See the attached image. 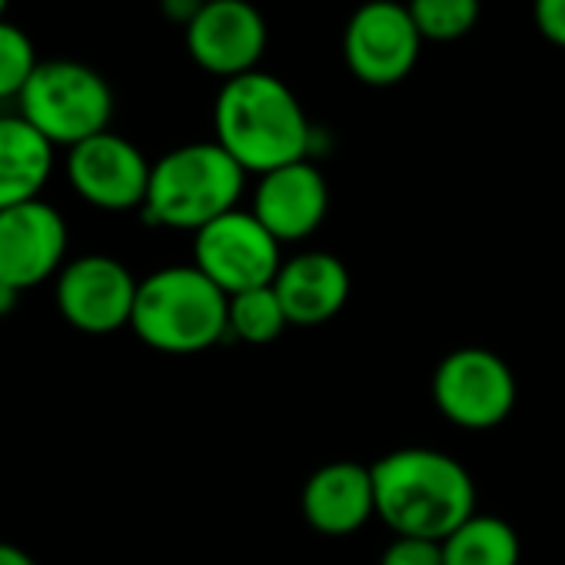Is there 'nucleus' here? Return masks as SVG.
<instances>
[{
	"instance_id": "f257e3e1",
	"label": "nucleus",
	"mask_w": 565,
	"mask_h": 565,
	"mask_svg": "<svg viewBox=\"0 0 565 565\" xmlns=\"http://www.w3.org/2000/svg\"><path fill=\"white\" fill-rule=\"evenodd\" d=\"M213 130L216 143L256 177L310 160L313 147V127L300 97L269 71H249L220 87Z\"/></svg>"
},
{
	"instance_id": "f03ea898",
	"label": "nucleus",
	"mask_w": 565,
	"mask_h": 565,
	"mask_svg": "<svg viewBox=\"0 0 565 565\" xmlns=\"http://www.w3.org/2000/svg\"><path fill=\"white\" fill-rule=\"evenodd\" d=\"M376 515L396 535L443 542L476 512V482L449 452L406 446L373 466Z\"/></svg>"
},
{
	"instance_id": "7ed1b4c3",
	"label": "nucleus",
	"mask_w": 565,
	"mask_h": 565,
	"mask_svg": "<svg viewBox=\"0 0 565 565\" xmlns=\"http://www.w3.org/2000/svg\"><path fill=\"white\" fill-rule=\"evenodd\" d=\"M130 330L167 356H193L230 333V297L193 263L150 273L137 287Z\"/></svg>"
},
{
	"instance_id": "20e7f679",
	"label": "nucleus",
	"mask_w": 565,
	"mask_h": 565,
	"mask_svg": "<svg viewBox=\"0 0 565 565\" xmlns=\"http://www.w3.org/2000/svg\"><path fill=\"white\" fill-rule=\"evenodd\" d=\"M243 183L246 170L216 140L183 143L153 163L140 213L150 226L200 233L239 206Z\"/></svg>"
},
{
	"instance_id": "39448f33",
	"label": "nucleus",
	"mask_w": 565,
	"mask_h": 565,
	"mask_svg": "<svg viewBox=\"0 0 565 565\" xmlns=\"http://www.w3.org/2000/svg\"><path fill=\"white\" fill-rule=\"evenodd\" d=\"M18 114L54 147H77L114 120V90L100 71L81 61H41L28 81Z\"/></svg>"
},
{
	"instance_id": "423d86ee",
	"label": "nucleus",
	"mask_w": 565,
	"mask_h": 565,
	"mask_svg": "<svg viewBox=\"0 0 565 565\" xmlns=\"http://www.w3.org/2000/svg\"><path fill=\"white\" fill-rule=\"evenodd\" d=\"M279 239L253 216V210H230L193 233V266L213 279L226 297L269 287L282 256Z\"/></svg>"
},
{
	"instance_id": "0eeeda50",
	"label": "nucleus",
	"mask_w": 565,
	"mask_h": 565,
	"mask_svg": "<svg viewBox=\"0 0 565 565\" xmlns=\"http://www.w3.org/2000/svg\"><path fill=\"white\" fill-rule=\"evenodd\" d=\"M433 399L439 413L462 429H492L515 406L512 366L482 347H462L443 356L433 373Z\"/></svg>"
},
{
	"instance_id": "6e6552de",
	"label": "nucleus",
	"mask_w": 565,
	"mask_h": 565,
	"mask_svg": "<svg viewBox=\"0 0 565 565\" xmlns=\"http://www.w3.org/2000/svg\"><path fill=\"white\" fill-rule=\"evenodd\" d=\"M423 34L399 0H366L343 31V57L356 81L393 87L406 81L419 61Z\"/></svg>"
},
{
	"instance_id": "1a4fd4ad",
	"label": "nucleus",
	"mask_w": 565,
	"mask_h": 565,
	"mask_svg": "<svg viewBox=\"0 0 565 565\" xmlns=\"http://www.w3.org/2000/svg\"><path fill=\"white\" fill-rule=\"evenodd\" d=\"M140 279L134 273L104 253H87L71 259L54 282V300L64 323L87 337H107L134 320Z\"/></svg>"
},
{
	"instance_id": "9d476101",
	"label": "nucleus",
	"mask_w": 565,
	"mask_h": 565,
	"mask_svg": "<svg viewBox=\"0 0 565 565\" xmlns=\"http://www.w3.org/2000/svg\"><path fill=\"white\" fill-rule=\"evenodd\" d=\"M153 163L127 137L104 130L67 150V180L74 193L107 213L143 210Z\"/></svg>"
},
{
	"instance_id": "9b49d317",
	"label": "nucleus",
	"mask_w": 565,
	"mask_h": 565,
	"mask_svg": "<svg viewBox=\"0 0 565 565\" xmlns=\"http://www.w3.org/2000/svg\"><path fill=\"white\" fill-rule=\"evenodd\" d=\"M183 31L193 64L223 84L259 71L269 41L266 21L253 0H206Z\"/></svg>"
},
{
	"instance_id": "f8f14e48",
	"label": "nucleus",
	"mask_w": 565,
	"mask_h": 565,
	"mask_svg": "<svg viewBox=\"0 0 565 565\" xmlns=\"http://www.w3.org/2000/svg\"><path fill=\"white\" fill-rule=\"evenodd\" d=\"M67 220L47 200H31L0 210V279L11 287L34 290L44 279H57L67 266Z\"/></svg>"
},
{
	"instance_id": "ddd939ff",
	"label": "nucleus",
	"mask_w": 565,
	"mask_h": 565,
	"mask_svg": "<svg viewBox=\"0 0 565 565\" xmlns=\"http://www.w3.org/2000/svg\"><path fill=\"white\" fill-rule=\"evenodd\" d=\"M249 210L279 243H297L323 226L330 183L317 163L297 160L259 177Z\"/></svg>"
},
{
	"instance_id": "4468645a",
	"label": "nucleus",
	"mask_w": 565,
	"mask_h": 565,
	"mask_svg": "<svg viewBox=\"0 0 565 565\" xmlns=\"http://www.w3.org/2000/svg\"><path fill=\"white\" fill-rule=\"evenodd\" d=\"M350 269L340 256L323 249L297 253L282 259L273 290L290 317V327H323L350 300Z\"/></svg>"
},
{
	"instance_id": "2eb2a0df",
	"label": "nucleus",
	"mask_w": 565,
	"mask_h": 565,
	"mask_svg": "<svg viewBox=\"0 0 565 565\" xmlns=\"http://www.w3.org/2000/svg\"><path fill=\"white\" fill-rule=\"evenodd\" d=\"M303 515L323 535H350L376 515L373 469L340 459L320 466L303 486Z\"/></svg>"
},
{
	"instance_id": "dca6fc26",
	"label": "nucleus",
	"mask_w": 565,
	"mask_h": 565,
	"mask_svg": "<svg viewBox=\"0 0 565 565\" xmlns=\"http://www.w3.org/2000/svg\"><path fill=\"white\" fill-rule=\"evenodd\" d=\"M54 150L21 114H0V210L41 200L54 173Z\"/></svg>"
},
{
	"instance_id": "f3484780",
	"label": "nucleus",
	"mask_w": 565,
	"mask_h": 565,
	"mask_svg": "<svg viewBox=\"0 0 565 565\" xmlns=\"http://www.w3.org/2000/svg\"><path fill=\"white\" fill-rule=\"evenodd\" d=\"M522 545L515 529L489 512H472L456 532L443 539L446 565H519Z\"/></svg>"
},
{
	"instance_id": "a211bd4d",
	"label": "nucleus",
	"mask_w": 565,
	"mask_h": 565,
	"mask_svg": "<svg viewBox=\"0 0 565 565\" xmlns=\"http://www.w3.org/2000/svg\"><path fill=\"white\" fill-rule=\"evenodd\" d=\"M287 327H290V317L282 310L273 282L269 287H256V290L230 297V337L263 347V343H273Z\"/></svg>"
},
{
	"instance_id": "6ab92c4d",
	"label": "nucleus",
	"mask_w": 565,
	"mask_h": 565,
	"mask_svg": "<svg viewBox=\"0 0 565 565\" xmlns=\"http://www.w3.org/2000/svg\"><path fill=\"white\" fill-rule=\"evenodd\" d=\"M409 14L423 34V41L433 44H449L466 38L479 14H482V0H409Z\"/></svg>"
},
{
	"instance_id": "aec40b11",
	"label": "nucleus",
	"mask_w": 565,
	"mask_h": 565,
	"mask_svg": "<svg viewBox=\"0 0 565 565\" xmlns=\"http://www.w3.org/2000/svg\"><path fill=\"white\" fill-rule=\"evenodd\" d=\"M34 41L11 21H0V104L21 100L28 81L38 71Z\"/></svg>"
},
{
	"instance_id": "412c9836",
	"label": "nucleus",
	"mask_w": 565,
	"mask_h": 565,
	"mask_svg": "<svg viewBox=\"0 0 565 565\" xmlns=\"http://www.w3.org/2000/svg\"><path fill=\"white\" fill-rule=\"evenodd\" d=\"M380 565H446L443 562V542L416 539V535H396L386 552L380 555Z\"/></svg>"
},
{
	"instance_id": "4be33fe9",
	"label": "nucleus",
	"mask_w": 565,
	"mask_h": 565,
	"mask_svg": "<svg viewBox=\"0 0 565 565\" xmlns=\"http://www.w3.org/2000/svg\"><path fill=\"white\" fill-rule=\"evenodd\" d=\"M532 18L548 44L565 47V0H532Z\"/></svg>"
},
{
	"instance_id": "5701e85b",
	"label": "nucleus",
	"mask_w": 565,
	"mask_h": 565,
	"mask_svg": "<svg viewBox=\"0 0 565 565\" xmlns=\"http://www.w3.org/2000/svg\"><path fill=\"white\" fill-rule=\"evenodd\" d=\"M206 4V0H160V8H163V18L167 21H173V24H190L196 14H200V8Z\"/></svg>"
},
{
	"instance_id": "b1692460",
	"label": "nucleus",
	"mask_w": 565,
	"mask_h": 565,
	"mask_svg": "<svg viewBox=\"0 0 565 565\" xmlns=\"http://www.w3.org/2000/svg\"><path fill=\"white\" fill-rule=\"evenodd\" d=\"M0 565H38L21 545L14 542H0Z\"/></svg>"
},
{
	"instance_id": "393cba45",
	"label": "nucleus",
	"mask_w": 565,
	"mask_h": 565,
	"mask_svg": "<svg viewBox=\"0 0 565 565\" xmlns=\"http://www.w3.org/2000/svg\"><path fill=\"white\" fill-rule=\"evenodd\" d=\"M21 303V290L11 287L8 279H0V317H11Z\"/></svg>"
},
{
	"instance_id": "a878e982",
	"label": "nucleus",
	"mask_w": 565,
	"mask_h": 565,
	"mask_svg": "<svg viewBox=\"0 0 565 565\" xmlns=\"http://www.w3.org/2000/svg\"><path fill=\"white\" fill-rule=\"evenodd\" d=\"M8 4L11 0H0V21H4V14H8Z\"/></svg>"
}]
</instances>
